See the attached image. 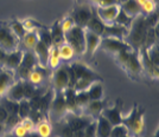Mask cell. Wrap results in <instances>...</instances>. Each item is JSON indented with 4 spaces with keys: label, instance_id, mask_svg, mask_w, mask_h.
Returning a JSON list of instances; mask_svg holds the SVG:
<instances>
[{
    "label": "cell",
    "instance_id": "cell-46",
    "mask_svg": "<svg viewBox=\"0 0 159 137\" xmlns=\"http://www.w3.org/2000/svg\"><path fill=\"white\" fill-rule=\"evenodd\" d=\"M21 23H23L24 28L26 30V32H29V31H37L38 28H40V25L34 19H25Z\"/></svg>",
    "mask_w": 159,
    "mask_h": 137
},
{
    "label": "cell",
    "instance_id": "cell-16",
    "mask_svg": "<svg viewBox=\"0 0 159 137\" xmlns=\"http://www.w3.org/2000/svg\"><path fill=\"white\" fill-rule=\"evenodd\" d=\"M49 51L50 47L47 46L44 43H42L40 40H38L37 45L33 49V53L37 58V64L40 67H49L48 63H49Z\"/></svg>",
    "mask_w": 159,
    "mask_h": 137
},
{
    "label": "cell",
    "instance_id": "cell-33",
    "mask_svg": "<svg viewBox=\"0 0 159 137\" xmlns=\"http://www.w3.org/2000/svg\"><path fill=\"white\" fill-rule=\"evenodd\" d=\"M61 57L60 52H58V46H51L50 47V51H49V63L48 66L49 69L55 70L61 65Z\"/></svg>",
    "mask_w": 159,
    "mask_h": 137
},
{
    "label": "cell",
    "instance_id": "cell-54",
    "mask_svg": "<svg viewBox=\"0 0 159 137\" xmlns=\"http://www.w3.org/2000/svg\"><path fill=\"white\" fill-rule=\"evenodd\" d=\"M25 137H40V136L36 132V131H32V132H29Z\"/></svg>",
    "mask_w": 159,
    "mask_h": 137
},
{
    "label": "cell",
    "instance_id": "cell-49",
    "mask_svg": "<svg viewBox=\"0 0 159 137\" xmlns=\"http://www.w3.org/2000/svg\"><path fill=\"white\" fill-rule=\"evenodd\" d=\"M83 137H96V124H95V121H93L83 130Z\"/></svg>",
    "mask_w": 159,
    "mask_h": 137
},
{
    "label": "cell",
    "instance_id": "cell-38",
    "mask_svg": "<svg viewBox=\"0 0 159 137\" xmlns=\"http://www.w3.org/2000/svg\"><path fill=\"white\" fill-rule=\"evenodd\" d=\"M8 26L12 30V32L17 36V38L18 39H21L24 36H25V33H26V30L24 28L23 26V23L21 21H18V20H13V21H11L10 24H8Z\"/></svg>",
    "mask_w": 159,
    "mask_h": 137
},
{
    "label": "cell",
    "instance_id": "cell-4",
    "mask_svg": "<svg viewBox=\"0 0 159 137\" xmlns=\"http://www.w3.org/2000/svg\"><path fill=\"white\" fill-rule=\"evenodd\" d=\"M20 46V40L8 25L0 24V50L5 53L13 52Z\"/></svg>",
    "mask_w": 159,
    "mask_h": 137
},
{
    "label": "cell",
    "instance_id": "cell-35",
    "mask_svg": "<svg viewBox=\"0 0 159 137\" xmlns=\"http://www.w3.org/2000/svg\"><path fill=\"white\" fill-rule=\"evenodd\" d=\"M132 21H133L132 18H131L129 15H127V14L120 8L119 13L116 14V17H115L113 24H116V25H120V26H125V27H127V28H129Z\"/></svg>",
    "mask_w": 159,
    "mask_h": 137
},
{
    "label": "cell",
    "instance_id": "cell-20",
    "mask_svg": "<svg viewBox=\"0 0 159 137\" xmlns=\"http://www.w3.org/2000/svg\"><path fill=\"white\" fill-rule=\"evenodd\" d=\"M120 8L127 15H129L132 19H134L135 17H138L140 14H143L141 13V6L137 0H125L124 2L120 4Z\"/></svg>",
    "mask_w": 159,
    "mask_h": 137
},
{
    "label": "cell",
    "instance_id": "cell-6",
    "mask_svg": "<svg viewBox=\"0 0 159 137\" xmlns=\"http://www.w3.org/2000/svg\"><path fill=\"white\" fill-rule=\"evenodd\" d=\"M62 119L66 121V124L71 128L74 132L84 130L93 121H95L90 116H87L84 113H77V112H66V115Z\"/></svg>",
    "mask_w": 159,
    "mask_h": 137
},
{
    "label": "cell",
    "instance_id": "cell-60",
    "mask_svg": "<svg viewBox=\"0 0 159 137\" xmlns=\"http://www.w3.org/2000/svg\"><path fill=\"white\" fill-rule=\"evenodd\" d=\"M51 137H58V136H57V135H56V136H51Z\"/></svg>",
    "mask_w": 159,
    "mask_h": 137
},
{
    "label": "cell",
    "instance_id": "cell-32",
    "mask_svg": "<svg viewBox=\"0 0 159 137\" xmlns=\"http://www.w3.org/2000/svg\"><path fill=\"white\" fill-rule=\"evenodd\" d=\"M58 52H60L61 60H63V62H71L74 57L76 56L74 49L66 41L58 46Z\"/></svg>",
    "mask_w": 159,
    "mask_h": 137
},
{
    "label": "cell",
    "instance_id": "cell-51",
    "mask_svg": "<svg viewBox=\"0 0 159 137\" xmlns=\"http://www.w3.org/2000/svg\"><path fill=\"white\" fill-rule=\"evenodd\" d=\"M116 4H119L118 0H96L94 5L95 6H111V5H116Z\"/></svg>",
    "mask_w": 159,
    "mask_h": 137
},
{
    "label": "cell",
    "instance_id": "cell-13",
    "mask_svg": "<svg viewBox=\"0 0 159 137\" xmlns=\"http://www.w3.org/2000/svg\"><path fill=\"white\" fill-rule=\"evenodd\" d=\"M138 52H139L140 63H141V67H143V73H146L151 78L157 79L159 76L158 66L154 65L152 62L150 60V58L147 57L145 47H141L140 50H138Z\"/></svg>",
    "mask_w": 159,
    "mask_h": 137
},
{
    "label": "cell",
    "instance_id": "cell-22",
    "mask_svg": "<svg viewBox=\"0 0 159 137\" xmlns=\"http://www.w3.org/2000/svg\"><path fill=\"white\" fill-rule=\"evenodd\" d=\"M49 67H40V66H36L34 69L31 70V72L29 73V77H27V82L31 83L32 85L37 86V85H40L44 79L47 77L45 75V71H47Z\"/></svg>",
    "mask_w": 159,
    "mask_h": 137
},
{
    "label": "cell",
    "instance_id": "cell-24",
    "mask_svg": "<svg viewBox=\"0 0 159 137\" xmlns=\"http://www.w3.org/2000/svg\"><path fill=\"white\" fill-rule=\"evenodd\" d=\"M105 108V103L102 101H90L83 109V113L87 116H90L92 118H95L101 115V111Z\"/></svg>",
    "mask_w": 159,
    "mask_h": 137
},
{
    "label": "cell",
    "instance_id": "cell-15",
    "mask_svg": "<svg viewBox=\"0 0 159 137\" xmlns=\"http://www.w3.org/2000/svg\"><path fill=\"white\" fill-rule=\"evenodd\" d=\"M127 33H128V28L125 26H120L116 24H109V25H105L103 32H102V38H116V39L124 40L126 38Z\"/></svg>",
    "mask_w": 159,
    "mask_h": 137
},
{
    "label": "cell",
    "instance_id": "cell-50",
    "mask_svg": "<svg viewBox=\"0 0 159 137\" xmlns=\"http://www.w3.org/2000/svg\"><path fill=\"white\" fill-rule=\"evenodd\" d=\"M29 134L26 131V129L21 125V124H17L16 126H14L13 129H12V135L14 137H25Z\"/></svg>",
    "mask_w": 159,
    "mask_h": 137
},
{
    "label": "cell",
    "instance_id": "cell-36",
    "mask_svg": "<svg viewBox=\"0 0 159 137\" xmlns=\"http://www.w3.org/2000/svg\"><path fill=\"white\" fill-rule=\"evenodd\" d=\"M90 102V97L88 95L87 90L83 91H76V105L79 110H83L84 106Z\"/></svg>",
    "mask_w": 159,
    "mask_h": 137
},
{
    "label": "cell",
    "instance_id": "cell-30",
    "mask_svg": "<svg viewBox=\"0 0 159 137\" xmlns=\"http://www.w3.org/2000/svg\"><path fill=\"white\" fill-rule=\"evenodd\" d=\"M88 95L90 101H102L103 99V86L101 80H95L93 84L88 88Z\"/></svg>",
    "mask_w": 159,
    "mask_h": 137
},
{
    "label": "cell",
    "instance_id": "cell-25",
    "mask_svg": "<svg viewBox=\"0 0 159 137\" xmlns=\"http://www.w3.org/2000/svg\"><path fill=\"white\" fill-rule=\"evenodd\" d=\"M105 25H106V24H105L102 20H100V18L96 15L95 11H94L93 15H92V18L89 19V21L87 23L84 30L90 31V32H93V33H96V34H99V36H102Z\"/></svg>",
    "mask_w": 159,
    "mask_h": 137
},
{
    "label": "cell",
    "instance_id": "cell-55",
    "mask_svg": "<svg viewBox=\"0 0 159 137\" xmlns=\"http://www.w3.org/2000/svg\"><path fill=\"white\" fill-rule=\"evenodd\" d=\"M76 1V4L77 5H80V4H84V2H87V0H75Z\"/></svg>",
    "mask_w": 159,
    "mask_h": 137
},
{
    "label": "cell",
    "instance_id": "cell-45",
    "mask_svg": "<svg viewBox=\"0 0 159 137\" xmlns=\"http://www.w3.org/2000/svg\"><path fill=\"white\" fill-rule=\"evenodd\" d=\"M60 26H61V28H62V31H63L64 33L68 32V31H70V30L75 26V23H74L73 18L70 17V14L62 20V23H60Z\"/></svg>",
    "mask_w": 159,
    "mask_h": 137
},
{
    "label": "cell",
    "instance_id": "cell-14",
    "mask_svg": "<svg viewBox=\"0 0 159 137\" xmlns=\"http://www.w3.org/2000/svg\"><path fill=\"white\" fill-rule=\"evenodd\" d=\"M101 116L106 118L109 123L112 124L113 126L114 125H118V124H121L122 122V112H121V104L116 103L114 104L111 108H103L102 111H101Z\"/></svg>",
    "mask_w": 159,
    "mask_h": 137
},
{
    "label": "cell",
    "instance_id": "cell-57",
    "mask_svg": "<svg viewBox=\"0 0 159 137\" xmlns=\"http://www.w3.org/2000/svg\"><path fill=\"white\" fill-rule=\"evenodd\" d=\"M118 1H119V4H121V2H124L125 0H118Z\"/></svg>",
    "mask_w": 159,
    "mask_h": 137
},
{
    "label": "cell",
    "instance_id": "cell-59",
    "mask_svg": "<svg viewBox=\"0 0 159 137\" xmlns=\"http://www.w3.org/2000/svg\"><path fill=\"white\" fill-rule=\"evenodd\" d=\"M131 137H140V136H131Z\"/></svg>",
    "mask_w": 159,
    "mask_h": 137
},
{
    "label": "cell",
    "instance_id": "cell-9",
    "mask_svg": "<svg viewBox=\"0 0 159 137\" xmlns=\"http://www.w3.org/2000/svg\"><path fill=\"white\" fill-rule=\"evenodd\" d=\"M52 88L55 92H63L68 88V72L66 65L61 64L57 69L52 70Z\"/></svg>",
    "mask_w": 159,
    "mask_h": 137
},
{
    "label": "cell",
    "instance_id": "cell-42",
    "mask_svg": "<svg viewBox=\"0 0 159 137\" xmlns=\"http://www.w3.org/2000/svg\"><path fill=\"white\" fill-rule=\"evenodd\" d=\"M0 99H1L0 104L6 109L8 113H17L18 112V103L17 102H13V101H11V99H8L6 97H2Z\"/></svg>",
    "mask_w": 159,
    "mask_h": 137
},
{
    "label": "cell",
    "instance_id": "cell-8",
    "mask_svg": "<svg viewBox=\"0 0 159 137\" xmlns=\"http://www.w3.org/2000/svg\"><path fill=\"white\" fill-rule=\"evenodd\" d=\"M99 49H102V51L115 56V54L119 53L120 51L131 49V47L125 43V40L106 37V38H101V43H100Z\"/></svg>",
    "mask_w": 159,
    "mask_h": 137
},
{
    "label": "cell",
    "instance_id": "cell-43",
    "mask_svg": "<svg viewBox=\"0 0 159 137\" xmlns=\"http://www.w3.org/2000/svg\"><path fill=\"white\" fill-rule=\"evenodd\" d=\"M156 11H157V0H146L141 5V13L144 15H148Z\"/></svg>",
    "mask_w": 159,
    "mask_h": 137
},
{
    "label": "cell",
    "instance_id": "cell-48",
    "mask_svg": "<svg viewBox=\"0 0 159 137\" xmlns=\"http://www.w3.org/2000/svg\"><path fill=\"white\" fill-rule=\"evenodd\" d=\"M66 72H68V88H73L76 83V76L74 72L71 65H66Z\"/></svg>",
    "mask_w": 159,
    "mask_h": 137
},
{
    "label": "cell",
    "instance_id": "cell-7",
    "mask_svg": "<svg viewBox=\"0 0 159 137\" xmlns=\"http://www.w3.org/2000/svg\"><path fill=\"white\" fill-rule=\"evenodd\" d=\"M94 13V10L90 7V5H88L87 2L84 4H80L75 7L70 17L73 18L75 25H77L80 27H86L87 23L89 21V19L92 18V15Z\"/></svg>",
    "mask_w": 159,
    "mask_h": 137
},
{
    "label": "cell",
    "instance_id": "cell-58",
    "mask_svg": "<svg viewBox=\"0 0 159 137\" xmlns=\"http://www.w3.org/2000/svg\"><path fill=\"white\" fill-rule=\"evenodd\" d=\"M89 1H92L93 4H95V2H96V0H89Z\"/></svg>",
    "mask_w": 159,
    "mask_h": 137
},
{
    "label": "cell",
    "instance_id": "cell-47",
    "mask_svg": "<svg viewBox=\"0 0 159 137\" xmlns=\"http://www.w3.org/2000/svg\"><path fill=\"white\" fill-rule=\"evenodd\" d=\"M19 123L26 129L27 132H32V131H34V129H36V122H34L31 117L23 118V119H20Z\"/></svg>",
    "mask_w": 159,
    "mask_h": 137
},
{
    "label": "cell",
    "instance_id": "cell-28",
    "mask_svg": "<svg viewBox=\"0 0 159 137\" xmlns=\"http://www.w3.org/2000/svg\"><path fill=\"white\" fill-rule=\"evenodd\" d=\"M34 131L40 137H51L52 136V124L47 118H42L36 123Z\"/></svg>",
    "mask_w": 159,
    "mask_h": 137
},
{
    "label": "cell",
    "instance_id": "cell-26",
    "mask_svg": "<svg viewBox=\"0 0 159 137\" xmlns=\"http://www.w3.org/2000/svg\"><path fill=\"white\" fill-rule=\"evenodd\" d=\"M64 101H66V110L68 112H77V105H76V91L73 88H66L63 91Z\"/></svg>",
    "mask_w": 159,
    "mask_h": 137
},
{
    "label": "cell",
    "instance_id": "cell-34",
    "mask_svg": "<svg viewBox=\"0 0 159 137\" xmlns=\"http://www.w3.org/2000/svg\"><path fill=\"white\" fill-rule=\"evenodd\" d=\"M51 33V40H52V46H60L64 43V32L62 31L60 24H55L53 27L50 30Z\"/></svg>",
    "mask_w": 159,
    "mask_h": 137
},
{
    "label": "cell",
    "instance_id": "cell-39",
    "mask_svg": "<svg viewBox=\"0 0 159 137\" xmlns=\"http://www.w3.org/2000/svg\"><path fill=\"white\" fill-rule=\"evenodd\" d=\"M37 33H38V38L42 43H44L47 46L51 47L52 46V40H51V33H50V30L48 28H44V27H40L37 30Z\"/></svg>",
    "mask_w": 159,
    "mask_h": 137
},
{
    "label": "cell",
    "instance_id": "cell-19",
    "mask_svg": "<svg viewBox=\"0 0 159 137\" xmlns=\"http://www.w3.org/2000/svg\"><path fill=\"white\" fill-rule=\"evenodd\" d=\"M101 38L102 37L99 34L84 30V40H86V52L84 53L92 57L94 53L96 52V50L99 49Z\"/></svg>",
    "mask_w": 159,
    "mask_h": 137
},
{
    "label": "cell",
    "instance_id": "cell-1",
    "mask_svg": "<svg viewBox=\"0 0 159 137\" xmlns=\"http://www.w3.org/2000/svg\"><path fill=\"white\" fill-rule=\"evenodd\" d=\"M148 28H150V25L147 23L146 15L140 14L138 17H135L133 19L129 28H128V33H127L126 38L124 39L125 43L132 50H137V51L140 50L145 45L146 36H147Z\"/></svg>",
    "mask_w": 159,
    "mask_h": 137
},
{
    "label": "cell",
    "instance_id": "cell-11",
    "mask_svg": "<svg viewBox=\"0 0 159 137\" xmlns=\"http://www.w3.org/2000/svg\"><path fill=\"white\" fill-rule=\"evenodd\" d=\"M94 11L100 18V20H102L106 25H109L114 23L116 14L119 13L120 5L116 4V5H111V6H95Z\"/></svg>",
    "mask_w": 159,
    "mask_h": 137
},
{
    "label": "cell",
    "instance_id": "cell-17",
    "mask_svg": "<svg viewBox=\"0 0 159 137\" xmlns=\"http://www.w3.org/2000/svg\"><path fill=\"white\" fill-rule=\"evenodd\" d=\"M5 97L19 103L20 101L25 99V92H24V80H16L13 84L11 85V88L8 89V91L6 92Z\"/></svg>",
    "mask_w": 159,
    "mask_h": 137
},
{
    "label": "cell",
    "instance_id": "cell-44",
    "mask_svg": "<svg viewBox=\"0 0 159 137\" xmlns=\"http://www.w3.org/2000/svg\"><path fill=\"white\" fill-rule=\"evenodd\" d=\"M127 135H129V132H128L126 126L121 123L113 126L109 137H124V136H127Z\"/></svg>",
    "mask_w": 159,
    "mask_h": 137
},
{
    "label": "cell",
    "instance_id": "cell-52",
    "mask_svg": "<svg viewBox=\"0 0 159 137\" xmlns=\"http://www.w3.org/2000/svg\"><path fill=\"white\" fill-rule=\"evenodd\" d=\"M8 117V112L6 111V109L2 106V105L0 104V123L4 124L5 123V121L7 119Z\"/></svg>",
    "mask_w": 159,
    "mask_h": 137
},
{
    "label": "cell",
    "instance_id": "cell-23",
    "mask_svg": "<svg viewBox=\"0 0 159 137\" xmlns=\"http://www.w3.org/2000/svg\"><path fill=\"white\" fill-rule=\"evenodd\" d=\"M38 33L37 31H29L25 33V36L20 39V45L24 47L23 51H33L34 46L38 43Z\"/></svg>",
    "mask_w": 159,
    "mask_h": 137
},
{
    "label": "cell",
    "instance_id": "cell-10",
    "mask_svg": "<svg viewBox=\"0 0 159 137\" xmlns=\"http://www.w3.org/2000/svg\"><path fill=\"white\" fill-rule=\"evenodd\" d=\"M127 73H129L133 77H138L143 73V67H141V63H140L139 52L137 50H131L128 58L126 60V64L122 67Z\"/></svg>",
    "mask_w": 159,
    "mask_h": 137
},
{
    "label": "cell",
    "instance_id": "cell-53",
    "mask_svg": "<svg viewBox=\"0 0 159 137\" xmlns=\"http://www.w3.org/2000/svg\"><path fill=\"white\" fill-rule=\"evenodd\" d=\"M5 132H6V129H5V125H4V124L0 123V137L2 136V135H4Z\"/></svg>",
    "mask_w": 159,
    "mask_h": 137
},
{
    "label": "cell",
    "instance_id": "cell-21",
    "mask_svg": "<svg viewBox=\"0 0 159 137\" xmlns=\"http://www.w3.org/2000/svg\"><path fill=\"white\" fill-rule=\"evenodd\" d=\"M96 124V137H109L113 125L103 116H98L95 118Z\"/></svg>",
    "mask_w": 159,
    "mask_h": 137
},
{
    "label": "cell",
    "instance_id": "cell-29",
    "mask_svg": "<svg viewBox=\"0 0 159 137\" xmlns=\"http://www.w3.org/2000/svg\"><path fill=\"white\" fill-rule=\"evenodd\" d=\"M36 66H38V64H37V58H36L33 51H24L23 58H21V62H20V65L18 67H21V69L31 71Z\"/></svg>",
    "mask_w": 159,
    "mask_h": 137
},
{
    "label": "cell",
    "instance_id": "cell-2",
    "mask_svg": "<svg viewBox=\"0 0 159 137\" xmlns=\"http://www.w3.org/2000/svg\"><path fill=\"white\" fill-rule=\"evenodd\" d=\"M145 109H140L139 106H134L132 111L127 115L122 116V122L129 132V136H141L145 130V122H144Z\"/></svg>",
    "mask_w": 159,
    "mask_h": 137
},
{
    "label": "cell",
    "instance_id": "cell-12",
    "mask_svg": "<svg viewBox=\"0 0 159 137\" xmlns=\"http://www.w3.org/2000/svg\"><path fill=\"white\" fill-rule=\"evenodd\" d=\"M16 82V72L0 66V98L5 97L11 85Z\"/></svg>",
    "mask_w": 159,
    "mask_h": 137
},
{
    "label": "cell",
    "instance_id": "cell-37",
    "mask_svg": "<svg viewBox=\"0 0 159 137\" xmlns=\"http://www.w3.org/2000/svg\"><path fill=\"white\" fill-rule=\"evenodd\" d=\"M58 128H57V136L58 137H73L74 131L71 130V128L66 124L64 119H61L57 122Z\"/></svg>",
    "mask_w": 159,
    "mask_h": 137
},
{
    "label": "cell",
    "instance_id": "cell-3",
    "mask_svg": "<svg viewBox=\"0 0 159 137\" xmlns=\"http://www.w3.org/2000/svg\"><path fill=\"white\" fill-rule=\"evenodd\" d=\"M64 41L74 49L76 54L82 56L86 52V40H84V28L77 25L64 33Z\"/></svg>",
    "mask_w": 159,
    "mask_h": 137
},
{
    "label": "cell",
    "instance_id": "cell-40",
    "mask_svg": "<svg viewBox=\"0 0 159 137\" xmlns=\"http://www.w3.org/2000/svg\"><path fill=\"white\" fill-rule=\"evenodd\" d=\"M30 112H31V108H30L29 101H27V99L20 101L19 103H18V112H17L20 119H23V118H25V117H29Z\"/></svg>",
    "mask_w": 159,
    "mask_h": 137
},
{
    "label": "cell",
    "instance_id": "cell-27",
    "mask_svg": "<svg viewBox=\"0 0 159 137\" xmlns=\"http://www.w3.org/2000/svg\"><path fill=\"white\" fill-rule=\"evenodd\" d=\"M74 72H75V76L76 79L82 78V77H89V76H98L96 72H94L89 66H87L86 64L81 63V62H76L71 64Z\"/></svg>",
    "mask_w": 159,
    "mask_h": 137
},
{
    "label": "cell",
    "instance_id": "cell-56",
    "mask_svg": "<svg viewBox=\"0 0 159 137\" xmlns=\"http://www.w3.org/2000/svg\"><path fill=\"white\" fill-rule=\"evenodd\" d=\"M137 1H138V2H139V5H140V6H141V5H143V4H144V2H145L146 0H137Z\"/></svg>",
    "mask_w": 159,
    "mask_h": 137
},
{
    "label": "cell",
    "instance_id": "cell-31",
    "mask_svg": "<svg viewBox=\"0 0 159 137\" xmlns=\"http://www.w3.org/2000/svg\"><path fill=\"white\" fill-rule=\"evenodd\" d=\"M95 80H101V78L98 76H89V77H82V78L76 79L75 83V91H83V90H88V88L93 84Z\"/></svg>",
    "mask_w": 159,
    "mask_h": 137
},
{
    "label": "cell",
    "instance_id": "cell-18",
    "mask_svg": "<svg viewBox=\"0 0 159 137\" xmlns=\"http://www.w3.org/2000/svg\"><path fill=\"white\" fill-rule=\"evenodd\" d=\"M23 53L24 51L23 50H16L13 52H10L5 54V58L2 60V64L1 66L2 67H6L8 70H13L16 71V69L20 65V62H21V58H23Z\"/></svg>",
    "mask_w": 159,
    "mask_h": 137
},
{
    "label": "cell",
    "instance_id": "cell-41",
    "mask_svg": "<svg viewBox=\"0 0 159 137\" xmlns=\"http://www.w3.org/2000/svg\"><path fill=\"white\" fill-rule=\"evenodd\" d=\"M145 50H146V54L150 58V60L152 62L154 65L159 66V50L157 44L150 46V47H147Z\"/></svg>",
    "mask_w": 159,
    "mask_h": 137
},
{
    "label": "cell",
    "instance_id": "cell-5",
    "mask_svg": "<svg viewBox=\"0 0 159 137\" xmlns=\"http://www.w3.org/2000/svg\"><path fill=\"white\" fill-rule=\"evenodd\" d=\"M55 96L51 99V103L49 105L48 111L50 112V117L52 118L55 122H58L66 115V105L64 101L63 92H55Z\"/></svg>",
    "mask_w": 159,
    "mask_h": 137
}]
</instances>
